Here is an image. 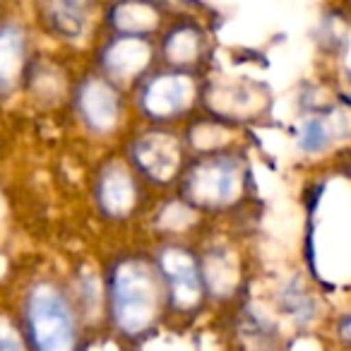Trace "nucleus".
Here are the masks:
<instances>
[{
    "instance_id": "f257e3e1",
    "label": "nucleus",
    "mask_w": 351,
    "mask_h": 351,
    "mask_svg": "<svg viewBox=\"0 0 351 351\" xmlns=\"http://www.w3.org/2000/svg\"><path fill=\"white\" fill-rule=\"evenodd\" d=\"M159 279L142 260H125L111 279V306L116 325L128 335H140L154 325L159 315Z\"/></svg>"
},
{
    "instance_id": "f03ea898",
    "label": "nucleus",
    "mask_w": 351,
    "mask_h": 351,
    "mask_svg": "<svg viewBox=\"0 0 351 351\" xmlns=\"http://www.w3.org/2000/svg\"><path fill=\"white\" fill-rule=\"evenodd\" d=\"M27 335L34 351H75V315L53 287L41 284L32 289L27 298Z\"/></svg>"
},
{
    "instance_id": "7ed1b4c3",
    "label": "nucleus",
    "mask_w": 351,
    "mask_h": 351,
    "mask_svg": "<svg viewBox=\"0 0 351 351\" xmlns=\"http://www.w3.org/2000/svg\"><path fill=\"white\" fill-rule=\"evenodd\" d=\"M241 181V164L231 156H210L197 161L186 176V197L197 207L215 210L224 207L239 197Z\"/></svg>"
},
{
    "instance_id": "20e7f679",
    "label": "nucleus",
    "mask_w": 351,
    "mask_h": 351,
    "mask_svg": "<svg viewBox=\"0 0 351 351\" xmlns=\"http://www.w3.org/2000/svg\"><path fill=\"white\" fill-rule=\"evenodd\" d=\"M159 274L166 282L171 303L181 311H191L202 298V279L197 263L188 250L166 248L159 255Z\"/></svg>"
},
{
    "instance_id": "39448f33",
    "label": "nucleus",
    "mask_w": 351,
    "mask_h": 351,
    "mask_svg": "<svg viewBox=\"0 0 351 351\" xmlns=\"http://www.w3.org/2000/svg\"><path fill=\"white\" fill-rule=\"evenodd\" d=\"M142 108L152 118H171L183 113L193 101V82L188 75L164 73L145 84L142 92Z\"/></svg>"
},
{
    "instance_id": "423d86ee",
    "label": "nucleus",
    "mask_w": 351,
    "mask_h": 351,
    "mask_svg": "<svg viewBox=\"0 0 351 351\" xmlns=\"http://www.w3.org/2000/svg\"><path fill=\"white\" fill-rule=\"evenodd\" d=\"M137 166L154 181H169L181 164V145L166 132H149L132 147Z\"/></svg>"
},
{
    "instance_id": "0eeeda50",
    "label": "nucleus",
    "mask_w": 351,
    "mask_h": 351,
    "mask_svg": "<svg viewBox=\"0 0 351 351\" xmlns=\"http://www.w3.org/2000/svg\"><path fill=\"white\" fill-rule=\"evenodd\" d=\"M77 106L84 123L97 132L111 130L118 121V97L104 80L92 77L80 87Z\"/></svg>"
},
{
    "instance_id": "6e6552de",
    "label": "nucleus",
    "mask_w": 351,
    "mask_h": 351,
    "mask_svg": "<svg viewBox=\"0 0 351 351\" xmlns=\"http://www.w3.org/2000/svg\"><path fill=\"white\" fill-rule=\"evenodd\" d=\"M149 44L142 36L123 34L106 46V51H104V68L113 77L130 80L145 70V65L149 63Z\"/></svg>"
},
{
    "instance_id": "1a4fd4ad",
    "label": "nucleus",
    "mask_w": 351,
    "mask_h": 351,
    "mask_svg": "<svg viewBox=\"0 0 351 351\" xmlns=\"http://www.w3.org/2000/svg\"><path fill=\"white\" fill-rule=\"evenodd\" d=\"M99 205L111 217H123L135 205V186L123 166L113 164L101 173L99 181Z\"/></svg>"
},
{
    "instance_id": "9d476101",
    "label": "nucleus",
    "mask_w": 351,
    "mask_h": 351,
    "mask_svg": "<svg viewBox=\"0 0 351 351\" xmlns=\"http://www.w3.org/2000/svg\"><path fill=\"white\" fill-rule=\"evenodd\" d=\"M25 70V34L20 27H0V94L12 92Z\"/></svg>"
},
{
    "instance_id": "9b49d317",
    "label": "nucleus",
    "mask_w": 351,
    "mask_h": 351,
    "mask_svg": "<svg viewBox=\"0 0 351 351\" xmlns=\"http://www.w3.org/2000/svg\"><path fill=\"white\" fill-rule=\"evenodd\" d=\"M200 53V32L191 25H183L166 39V56L173 63H191Z\"/></svg>"
},
{
    "instance_id": "f8f14e48",
    "label": "nucleus",
    "mask_w": 351,
    "mask_h": 351,
    "mask_svg": "<svg viewBox=\"0 0 351 351\" xmlns=\"http://www.w3.org/2000/svg\"><path fill=\"white\" fill-rule=\"evenodd\" d=\"M51 12V25L58 34L63 36H80L84 32V25H87V15H84L82 5H75V3H63V5H51L46 8Z\"/></svg>"
},
{
    "instance_id": "ddd939ff",
    "label": "nucleus",
    "mask_w": 351,
    "mask_h": 351,
    "mask_svg": "<svg viewBox=\"0 0 351 351\" xmlns=\"http://www.w3.org/2000/svg\"><path fill=\"white\" fill-rule=\"evenodd\" d=\"M332 142V128L325 118L320 116H311L308 121H303L301 132H298V147L303 152H320L325 149Z\"/></svg>"
},
{
    "instance_id": "4468645a",
    "label": "nucleus",
    "mask_w": 351,
    "mask_h": 351,
    "mask_svg": "<svg viewBox=\"0 0 351 351\" xmlns=\"http://www.w3.org/2000/svg\"><path fill=\"white\" fill-rule=\"evenodd\" d=\"M0 351H25V344H22L17 330L3 315H0Z\"/></svg>"
}]
</instances>
